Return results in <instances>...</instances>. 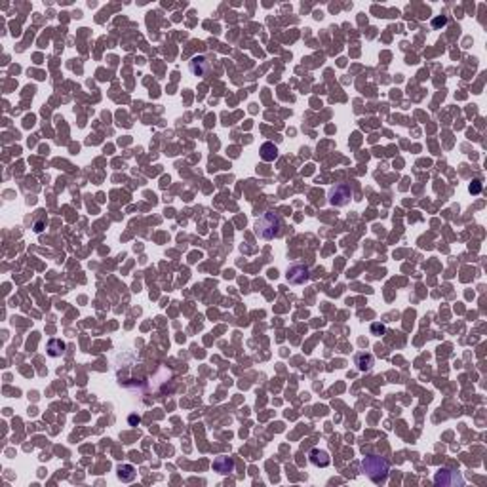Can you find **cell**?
I'll use <instances>...</instances> for the list:
<instances>
[{"instance_id": "1", "label": "cell", "mask_w": 487, "mask_h": 487, "mask_svg": "<svg viewBox=\"0 0 487 487\" xmlns=\"http://www.w3.org/2000/svg\"><path fill=\"white\" fill-rule=\"evenodd\" d=\"M388 470H390L388 461L383 459V457H379V455H367V457H364V461H362V472H364L369 480L377 482V484L386 482Z\"/></svg>"}, {"instance_id": "2", "label": "cell", "mask_w": 487, "mask_h": 487, "mask_svg": "<svg viewBox=\"0 0 487 487\" xmlns=\"http://www.w3.org/2000/svg\"><path fill=\"white\" fill-rule=\"evenodd\" d=\"M280 228H282V223H280V217L272 211H265L257 221H255V234L263 240H272L280 234Z\"/></svg>"}, {"instance_id": "3", "label": "cell", "mask_w": 487, "mask_h": 487, "mask_svg": "<svg viewBox=\"0 0 487 487\" xmlns=\"http://www.w3.org/2000/svg\"><path fill=\"white\" fill-rule=\"evenodd\" d=\"M352 198V189L347 183H339L330 191V204L331 206H347Z\"/></svg>"}, {"instance_id": "4", "label": "cell", "mask_w": 487, "mask_h": 487, "mask_svg": "<svg viewBox=\"0 0 487 487\" xmlns=\"http://www.w3.org/2000/svg\"><path fill=\"white\" fill-rule=\"evenodd\" d=\"M434 482L438 484V486H463L465 484V480H463V476L459 474V472H453V470H449V468H442V470H438L436 472V476H434Z\"/></svg>"}, {"instance_id": "5", "label": "cell", "mask_w": 487, "mask_h": 487, "mask_svg": "<svg viewBox=\"0 0 487 487\" xmlns=\"http://www.w3.org/2000/svg\"><path fill=\"white\" fill-rule=\"evenodd\" d=\"M309 278H310L309 268L303 265H293L288 270V282H291V284H303Z\"/></svg>"}, {"instance_id": "6", "label": "cell", "mask_w": 487, "mask_h": 487, "mask_svg": "<svg viewBox=\"0 0 487 487\" xmlns=\"http://www.w3.org/2000/svg\"><path fill=\"white\" fill-rule=\"evenodd\" d=\"M208 69H209V63L206 61V57H194L192 61H191V72L192 74H196V76H204L206 72H208Z\"/></svg>"}, {"instance_id": "7", "label": "cell", "mask_w": 487, "mask_h": 487, "mask_svg": "<svg viewBox=\"0 0 487 487\" xmlns=\"http://www.w3.org/2000/svg\"><path fill=\"white\" fill-rule=\"evenodd\" d=\"M213 468L219 472V474H230L234 470V461L228 459V457H217L215 463H213Z\"/></svg>"}, {"instance_id": "8", "label": "cell", "mask_w": 487, "mask_h": 487, "mask_svg": "<svg viewBox=\"0 0 487 487\" xmlns=\"http://www.w3.org/2000/svg\"><path fill=\"white\" fill-rule=\"evenodd\" d=\"M310 463L316 466H328L330 465V457L326 451H320V449H312L310 451Z\"/></svg>"}, {"instance_id": "9", "label": "cell", "mask_w": 487, "mask_h": 487, "mask_svg": "<svg viewBox=\"0 0 487 487\" xmlns=\"http://www.w3.org/2000/svg\"><path fill=\"white\" fill-rule=\"evenodd\" d=\"M276 156H278V149L274 147V143H265V145L261 147V158H263L265 162L276 160Z\"/></svg>"}, {"instance_id": "10", "label": "cell", "mask_w": 487, "mask_h": 487, "mask_svg": "<svg viewBox=\"0 0 487 487\" xmlns=\"http://www.w3.org/2000/svg\"><path fill=\"white\" fill-rule=\"evenodd\" d=\"M356 365L360 371H367L373 365V356L371 354H358L356 356Z\"/></svg>"}, {"instance_id": "11", "label": "cell", "mask_w": 487, "mask_h": 487, "mask_svg": "<svg viewBox=\"0 0 487 487\" xmlns=\"http://www.w3.org/2000/svg\"><path fill=\"white\" fill-rule=\"evenodd\" d=\"M63 350H65V343H61V341H57V339H52V341L48 343V354L50 356H61L63 354Z\"/></svg>"}, {"instance_id": "12", "label": "cell", "mask_w": 487, "mask_h": 487, "mask_svg": "<svg viewBox=\"0 0 487 487\" xmlns=\"http://www.w3.org/2000/svg\"><path fill=\"white\" fill-rule=\"evenodd\" d=\"M482 191V181L480 179H476L472 185H470V192H474V194H478Z\"/></svg>"}, {"instance_id": "13", "label": "cell", "mask_w": 487, "mask_h": 487, "mask_svg": "<svg viewBox=\"0 0 487 487\" xmlns=\"http://www.w3.org/2000/svg\"><path fill=\"white\" fill-rule=\"evenodd\" d=\"M445 21H447L445 17H438V19L432 21V25H434V27H440V25H445Z\"/></svg>"}]
</instances>
